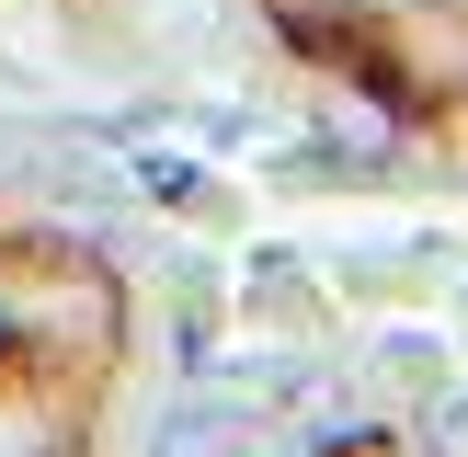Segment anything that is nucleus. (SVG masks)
Returning <instances> with one entry per match:
<instances>
[{
    "mask_svg": "<svg viewBox=\"0 0 468 457\" xmlns=\"http://www.w3.org/2000/svg\"><path fill=\"white\" fill-rule=\"evenodd\" d=\"M149 457H274V423L251 400H229V388H195V400H172L149 423Z\"/></svg>",
    "mask_w": 468,
    "mask_h": 457,
    "instance_id": "obj_1",
    "label": "nucleus"
},
{
    "mask_svg": "<svg viewBox=\"0 0 468 457\" xmlns=\"http://www.w3.org/2000/svg\"><path fill=\"white\" fill-rule=\"evenodd\" d=\"M411 457H468V388L457 377H434L411 400Z\"/></svg>",
    "mask_w": 468,
    "mask_h": 457,
    "instance_id": "obj_2",
    "label": "nucleus"
}]
</instances>
